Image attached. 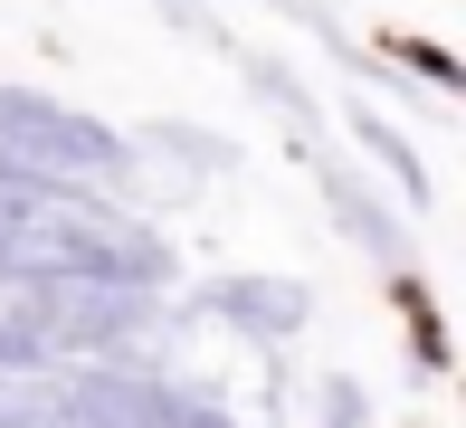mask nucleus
<instances>
[{"label":"nucleus","instance_id":"obj_2","mask_svg":"<svg viewBox=\"0 0 466 428\" xmlns=\"http://www.w3.org/2000/svg\"><path fill=\"white\" fill-rule=\"evenodd\" d=\"M0 162L38 171V181H67V190H115L134 171V143L115 124H96L86 105H57L38 86H0Z\"/></svg>","mask_w":466,"mask_h":428},{"label":"nucleus","instance_id":"obj_3","mask_svg":"<svg viewBox=\"0 0 466 428\" xmlns=\"http://www.w3.org/2000/svg\"><path fill=\"white\" fill-rule=\"evenodd\" d=\"M67 391H76L86 428H238L209 391H181V381L134 372V362H76Z\"/></svg>","mask_w":466,"mask_h":428},{"label":"nucleus","instance_id":"obj_5","mask_svg":"<svg viewBox=\"0 0 466 428\" xmlns=\"http://www.w3.org/2000/svg\"><path fill=\"white\" fill-rule=\"evenodd\" d=\"M352 143H362V153L390 171V190H400L410 209H429V190H438V181H429V162H419V143L400 134V124H380L371 105H352Z\"/></svg>","mask_w":466,"mask_h":428},{"label":"nucleus","instance_id":"obj_1","mask_svg":"<svg viewBox=\"0 0 466 428\" xmlns=\"http://www.w3.org/2000/svg\"><path fill=\"white\" fill-rule=\"evenodd\" d=\"M162 276H172L162 229H143L134 209H115L105 190H67V181H38V171L0 162V286L10 295H29V286L153 295Z\"/></svg>","mask_w":466,"mask_h":428},{"label":"nucleus","instance_id":"obj_4","mask_svg":"<svg viewBox=\"0 0 466 428\" xmlns=\"http://www.w3.org/2000/svg\"><path fill=\"white\" fill-rule=\"evenodd\" d=\"M209 314L238 324L248 342H286V333H305L314 295L295 286V276H219V286H209Z\"/></svg>","mask_w":466,"mask_h":428},{"label":"nucleus","instance_id":"obj_6","mask_svg":"<svg viewBox=\"0 0 466 428\" xmlns=\"http://www.w3.org/2000/svg\"><path fill=\"white\" fill-rule=\"evenodd\" d=\"M333 219H343V229H352V239H362V248H371L390 276H410V239H400V229H390V219H380V209L362 200V181H333Z\"/></svg>","mask_w":466,"mask_h":428}]
</instances>
